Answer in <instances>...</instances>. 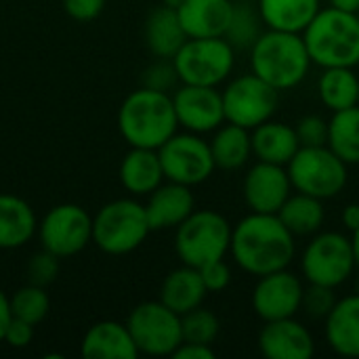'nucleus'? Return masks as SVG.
Instances as JSON below:
<instances>
[{
	"instance_id": "obj_23",
	"label": "nucleus",
	"mask_w": 359,
	"mask_h": 359,
	"mask_svg": "<svg viewBox=\"0 0 359 359\" xmlns=\"http://www.w3.org/2000/svg\"><path fill=\"white\" fill-rule=\"evenodd\" d=\"M164 168L158 149L130 147L120 164V181L135 196H149L164 181Z\"/></svg>"
},
{
	"instance_id": "obj_21",
	"label": "nucleus",
	"mask_w": 359,
	"mask_h": 359,
	"mask_svg": "<svg viewBox=\"0 0 359 359\" xmlns=\"http://www.w3.org/2000/svg\"><path fill=\"white\" fill-rule=\"evenodd\" d=\"M326 341L343 358H359V294L339 299L326 316Z\"/></svg>"
},
{
	"instance_id": "obj_2",
	"label": "nucleus",
	"mask_w": 359,
	"mask_h": 359,
	"mask_svg": "<svg viewBox=\"0 0 359 359\" xmlns=\"http://www.w3.org/2000/svg\"><path fill=\"white\" fill-rule=\"evenodd\" d=\"M118 126L130 147L160 149L179 128L172 95L141 86L120 105Z\"/></svg>"
},
{
	"instance_id": "obj_25",
	"label": "nucleus",
	"mask_w": 359,
	"mask_h": 359,
	"mask_svg": "<svg viewBox=\"0 0 359 359\" xmlns=\"http://www.w3.org/2000/svg\"><path fill=\"white\" fill-rule=\"evenodd\" d=\"M145 44L158 59H172L177 50L185 44L187 34L179 21L175 8L162 4L156 6L145 21Z\"/></svg>"
},
{
	"instance_id": "obj_40",
	"label": "nucleus",
	"mask_w": 359,
	"mask_h": 359,
	"mask_svg": "<svg viewBox=\"0 0 359 359\" xmlns=\"http://www.w3.org/2000/svg\"><path fill=\"white\" fill-rule=\"evenodd\" d=\"M105 0H63L65 13L76 21H93L101 15Z\"/></svg>"
},
{
	"instance_id": "obj_34",
	"label": "nucleus",
	"mask_w": 359,
	"mask_h": 359,
	"mask_svg": "<svg viewBox=\"0 0 359 359\" xmlns=\"http://www.w3.org/2000/svg\"><path fill=\"white\" fill-rule=\"evenodd\" d=\"M181 328H183L185 343L212 345L219 337L221 324L212 311H208L200 305V307L191 309L189 313L181 316Z\"/></svg>"
},
{
	"instance_id": "obj_46",
	"label": "nucleus",
	"mask_w": 359,
	"mask_h": 359,
	"mask_svg": "<svg viewBox=\"0 0 359 359\" xmlns=\"http://www.w3.org/2000/svg\"><path fill=\"white\" fill-rule=\"evenodd\" d=\"M351 246H353V257H355V267L359 269V227L355 231H351Z\"/></svg>"
},
{
	"instance_id": "obj_5",
	"label": "nucleus",
	"mask_w": 359,
	"mask_h": 359,
	"mask_svg": "<svg viewBox=\"0 0 359 359\" xmlns=\"http://www.w3.org/2000/svg\"><path fill=\"white\" fill-rule=\"evenodd\" d=\"M231 225L217 210H194L175 233V252L183 265L204 267L225 259L231 246Z\"/></svg>"
},
{
	"instance_id": "obj_27",
	"label": "nucleus",
	"mask_w": 359,
	"mask_h": 359,
	"mask_svg": "<svg viewBox=\"0 0 359 359\" xmlns=\"http://www.w3.org/2000/svg\"><path fill=\"white\" fill-rule=\"evenodd\" d=\"M36 229L38 223L32 206L17 196L0 194V250L27 244Z\"/></svg>"
},
{
	"instance_id": "obj_42",
	"label": "nucleus",
	"mask_w": 359,
	"mask_h": 359,
	"mask_svg": "<svg viewBox=\"0 0 359 359\" xmlns=\"http://www.w3.org/2000/svg\"><path fill=\"white\" fill-rule=\"evenodd\" d=\"M212 345H200V343H181L177 351L172 353L175 359H215Z\"/></svg>"
},
{
	"instance_id": "obj_36",
	"label": "nucleus",
	"mask_w": 359,
	"mask_h": 359,
	"mask_svg": "<svg viewBox=\"0 0 359 359\" xmlns=\"http://www.w3.org/2000/svg\"><path fill=\"white\" fill-rule=\"evenodd\" d=\"M301 147H320L328 145V122L322 116L309 114L301 118L294 126Z\"/></svg>"
},
{
	"instance_id": "obj_18",
	"label": "nucleus",
	"mask_w": 359,
	"mask_h": 359,
	"mask_svg": "<svg viewBox=\"0 0 359 359\" xmlns=\"http://www.w3.org/2000/svg\"><path fill=\"white\" fill-rule=\"evenodd\" d=\"M196 210V200L191 187L168 181L149 194L145 204V215L151 231L177 229Z\"/></svg>"
},
{
	"instance_id": "obj_49",
	"label": "nucleus",
	"mask_w": 359,
	"mask_h": 359,
	"mask_svg": "<svg viewBox=\"0 0 359 359\" xmlns=\"http://www.w3.org/2000/svg\"><path fill=\"white\" fill-rule=\"evenodd\" d=\"M355 15H358V21H359V11H358V13H355Z\"/></svg>"
},
{
	"instance_id": "obj_14",
	"label": "nucleus",
	"mask_w": 359,
	"mask_h": 359,
	"mask_svg": "<svg viewBox=\"0 0 359 359\" xmlns=\"http://www.w3.org/2000/svg\"><path fill=\"white\" fill-rule=\"evenodd\" d=\"M303 282L288 269L261 276L252 290V309L263 322L294 318L303 305Z\"/></svg>"
},
{
	"instance_id": "obj_16",
	"label": "nucleus",
	"mask_w": 359,
	"mask_h": 359,
	"mask_svg": "<svg viewBox=\"0 0 359 359\" xmlns=\"http://www.w3.org/2000/svg\"><path fill=\"white\" fill-rule=\"evenodd\" d=\"M242 194L250 212L278 215L292 194V183L286 166L259 160L246 172Z\"/></svg>"
},
{
	"instance_id": "obj_17",
	"label": "nucleus",
	"mask_w": 359,
	"mask_h": 359,
	"mask_svg": "<svg viewBox=\"0 0 359 359\" xmlns=\"http://www.w3.org/2000/svg\"><path fill=\"white\" fill-rule=\"evenodd\" d=\"M259 349L267 359H309L316 353V341L307 326L284 318L265 322L259 332Z\"/></svg>"
},
{
	"instance_id": "obj_45",
	"label": "nucleus",
	"mask_w": 359,
	"mask_h": 359,
	"mask_svg": "<svg viewBox=\"0 0 359 359\" xmlns=\"http://www.w3.org/2000/svg\"><path fill=\"white\" fill-rule=\"evenodd\" d=\"M330 6L339 8V11H345V13H358L359 11V0H328Z\"/></svg>"
},
{
	"instance_id": "obj_24",
	"label": "nucleus",
	"mask_w": 359,
	"mask_h": 359,
	"mask_svg": "<svg viewBox=\"0 0 359 359\" xmlns=\"http://www.w3.org/2000/svg\"><path fill=\"white\" fill-rule=\"evenodd\" d=\"M208 290L200 276L198 267L183 265L170 271L160 288V301L179 316L189 313L191 309L200 307L206 299Z\"/></svg>"
},
{
	"instance_id": "obj_47",
	"label": "nucleus",
	"mask_w": 359,
	"mask_h": 359,
	"mask_svg": "<svg viewBox=\"0 0 359 359\" xmlns=\"http://www.w3.org/2000/svg\"><path fill=\"white\" fill-rule=\"evenodd\" d=\"M164 4H166V6H170V8H175V11H177V8H179V6H181V4H183V0H164Z\"/></svg>"
},
{
	"instance_id": "obj_30",
	"label": "nucleus",
	"mask_w": 359,
	"mask_h": 359,
	"mask_svg": "<svg viewBox=\"0 0 359 359\" xmlns=\"http://www.w3.org/2000/svg\"><path fill=\"white\" fill-rule=\"evenodd\" d=\"M358 90L359 76L353 67H326L318 80V95L332 114L358 105Z\"/></svg>"
},
{
	"instance_id": "obj_28",
	"label": "nucleus",
	"mask_w": 359,
	"mask_h": 359,
	"mask_svg": "<svg viewBox=\"0 0 359 359\" xmlns=\"http://www.w3.org/2000/svg\"><path fill=\"white\" fill-rule=\"evenodd\" d=\"M208 143H210V151H212L217 168H223V170H238L252 156L250 130L231 122L221 124Z\"/></svg>"
},
{
	"instance_id": "obj_26",
	"label": "nucleus",
	"mask_w": 359,
	"mask_h": 359,
	"mask_svg": "<svg viewBox=\"0 0 359 359\" xmlns=\"http://www.w3.org/2000/svg\"><path fill=\"white\" fill-rule=\"evenodd\" d=\"M320 0H259V15L267 29L303 34L320 13Z\"/></svg>"
},
{
	"instance_id": "obj_20",
	"label": "nucleus",
	"mask_w": 359,
	"mask_h": 359,
	"mask_svg": "<svg viewBox=\"0 0 359 359\" xmlns=\"http://www.w3.org/2000/svg\"><path fill=\"white\" fill-rule=\"evenodd\" d=\"M82 355L86 359H135L139 349L126 324L103 320L84 334Z\"/></svg>"
},
{
	"instance_id": "obj_3",
	"label": "nucleus",
	"mask_w": 359,
	"mask_h": 359,
	"mask_svg": "<svg viewBox=\"0 0 359 359\" xmlns=\"http://www.w3.org/2000/svg\"><path fill=\"white\" fill-rule=\"evenodd\" d=\"M311 63L303 34L267 29L250 46L252 74L280 93L299 86L307 78Z\"/></svg>"
},
{
	"instance_id": "obj_29",
	"label": "nucleus",
	"mask_w": 359,
	"mask_h": 359,
	"mask_svg": "<svg viewBox=\"0 0 359 359\" xmlns=\"http://www.w3.org/2000/svg\"><path fill=\"white\" fill-rule=\"evenodd\" d=\"M324 200H318L307 194H290V198L284 202L280 208L278 217L282 223L297 236H316L324 221H326V210H324Z\"/></svg>"
},
{
	"instance_id": "obj_19",
	"label": "nucleus",
	"mask_w": 359,
	"mask_h": 359,
	"mask_svg": "<svg viewBox=\"0 0 359 359\" xmlns=\"http://www.w3.org/2000/svg\"><path fill=\"white\" fill-rule=\"evenodd\" d=\"M233 4L231 0H183L177 15L187 38H217L227 34Z\"/></svg>"
},
{
	"instance_id": "obj_37",
	"label": "nucleus",
	"mask_w": 359,
	"mask_h": 359,
	"mask_svg": "<svg viewBox=\"0 0 359 359\" xmlns=\"http://www.w3.org/2000/svg\"><path fill=\"white\" fill-rule=\"evenodd\" d=\"M59 273V257H55L53 252L44 250L38 252L29 265H27V278H29V284H36V286H48L55 282Z\"/></svg>"
},
{
	"instance_id": "obj_32",
	"label": "nucleus",
	"mask_w": 359,
	"mask_h": 359,
	"mask_svg": "<svg viewBox=\"0 0 359 359\" xmlns=\"http://www.w3.org/2000/svg\"><path fill=\"white\" fill-rule=\"evenodd\" d=\"M48 309H50V301H48V294L44 292L42 286L27 284L11 297L13 318H19V320L29 322L34 326L46 318Z\"/></svg>"
},
{
	"instance_id": "obj_35",
	"label": "nucleus",
	"mask_w": 359,
	"mask_h": 359,
	"mask_svg": "<svg viewBox=\"0 0 359 359\" xmlns=\"http://www.w3.org/2000/svg\"><path fill=\"white\" fill-rule=\"evenodd\" d=\"M337 301L339 299L334 297V288L309 284V288H305V292H303V305H301V309H305L307 316H311L316 320H326V316L332 311V307L337 305Z\"/></svg>"
},
{
	"instance_id": "obj_9",
	"label": "nucleus",
	"mask_w": 359,
	"mask_h": 359,
	"mask_svg": "<svg viewBox=\"0 0 359 359\" xmlns=\"http://www.w3.org/2000/svg\"><path fill=\"white\" fill-rule=\"evenodd\" d=\"M355 269L351 238L339 231L316 233L301 259L305 280L326 288H339L353 276Z\"/></svg>"
},
{
	"instance_id": "obj_7",
	"label": "nucleus",
	"mask_w": 359,
	"mask_h": 359,
	"mask_svg": "<svg viewBox=\"0 0 359 359\" xmlns=\"http://www.w3.org/2000/svg\"><path fill=\"white\" fill-rule=\"evenodd\" d=\"M151 227L145 206L135 200H114L93 219V242L107 255H128L137 250Z\"/></svg>"
},
{
	"instance_id": "obj_38",
	"label": "nucleus",
	"mask_w": 359,
	"mask_h": 359,
	"mask_svg": "<svg viewBox=\"0 0 359 359\" xmlns=\"http://www.w3.org/2000/svg\"><path fill=\"white\" fill-rule=\"evenodd\" d=\"M177 82H179V76H177L172 59H160L154 65H149L143 74V86L147 88L168 93Z\"/></svg>"
},
{
	"instance_id": "obj_6",
	"label": "nucleus",
	"mask_w": 359,
	"mask_h": 359,
	"mask_svg": "<svg viewBox=\"0 0 359 359\" xmlns=\"http://www.w3.org/2000/svg\"><path fill=\"white\" fill-rule=\"evenodd\" d=\"M179 82L198 86L223 84L236 65V48L225 36L187 38L172 57Z\"/></svg>"
},
{
	"instance_id": "obj_39",
	"label": "nucleus",
	"mask_w": 359,
	"mask_h": 359,
	"mask_svg": "<svg viewBox=\"0 0 359 359\" xmlns=\"http://www.w3.org/2000/svg\"><path fill=\"white\" fill-rule=\"evenodd\" d=\"M200 276H202L208 292H221L231 284V269L225 263V259H219V261H212V263L200 267Z\"/></svg>"
},
{
	"instance_id": "obj_41",
	"label": "nucleus",
	"mask_w": 359,
	"mask_h": 359,
	"mask_svg": "<svg viewBox=\"0 0 359 359\" xmlns=\"http://www.w3.org/2000/svg\"><path fill=\"white\" fill-rule=\"evenodd\" d=\"M34 339V324L29 322H23L19 318H13L6 326V332H4V343L15 347V349H23L32 343Z\"/></svg>"
},
{
	"instance_id": "obj_48",
	"label": "nucleus",
	"mask_w": 359,
	"mask_h": 359,
	"mask_svg": "<svg viewBox=\"0 0 359 359\" xmlns=\"http://www.w3.org/2000/svg\"><path fill=\"white\" fill-rule=\"evenodd\" d=\"M358 105H359V90H358Z\"/></svg>"
},
{
	"instance_id": "obj_50",
	"label": "nucleus",
	"mask_w": 359,
	"mask_h": 359,
	"mask_svg": "<svg viewBox=\"0 0 359 359\" xmlns=\"http://www.w3.org/2000/svg\"><path fill=\"white\" fill-rule=\"evenodd\" d=\"M358 294H359V282H358Z\"/></svg>"
},
{
	"instance_id": "obj_4",
	"label": "nucleus",
	"mask_w": 359,
	"mask_h": 359,
	"mask_svg": "<svg viewBox=\"0 0 359 359\" xmlns=\"http://www.w3.org/2000/svg\"><path fill=\"white\" fill-rule=\"evenodd\" d=\"M303 40L311 61L322 69L359 65V21L353 13L320 8L303 32Z\"/></svg>"
},
{
	"instance_id": "obj_33",
	"label": "nucleus",
	"mask_w": 359,
	"mask_h": 359,
	"mask_svg": "<svg viewBox=\"0 0 359 359\" xmlns=\"http://www.w3.org/2000/svg\"><path fill=\"white\" fill-rule=\"evenodd\" d=\"M261 15L250 4H233V17L225 38L233 44V48H250L255 40L263 34L261 32Z\"/></svg>"
},
{
	"instance_id": "obj_44",
	"label": "nucleus",
	"mask_w": 359,
	"mask_h": 359,
	"mask_svg": "<svg viewBox=\"0 0 359 359\" xmlns=\"http://www.w3.org/2000/svg\"><path fill=\"white\" fill-rule=\"evenodd\" d=\"M341 221H343V225H345L349 231H355L359 227V204H347V206L343 208Z\"/></svg>"
},
{
	"instance_id": "obj_1",
	"label": "nucleus",
	"mask_w": 359,
	"mask_h": 359,
	"mask_svg": "<svg viewBox=\"0 0 359 359\" xmlns=\"http://www.w3.org/2000/svg\"><path fill=\"white\" fill-rule=\"evenodd\" d=\"M294 233L278 215L250 212L231 229L229 252L236 265L250 276L288 269L294 259Z\"/></svg>"
},
{
	"instance_id": "obj_31",
	"label": "nucleus",
	"mask_w": 359,
	"mask_h": 359,
	"mask_svg": "<svg viewBox=\"0 0 359 359\" xmlns=\"http://www.w3.org/2000/svg\"><path fill=\"white\" fill-rule=\"evenodd\" d=\"M328 147L347 166L359 164V105L332 114L328 120Z\"/></svg>"
},
{
	"instance_id": "obj_12",
	"label": "nucleus",
	"mask_w": 359,
	"mask_h": 359,
	"mask_svg": "<svg viewBox=\"0 0 359 359\" xmlns=\"http://www.w3.org/2000/svg\"><path fill=\"white\" fill-rule=\"evenodd\" d=\"M166 181H175L187 187L200 185L212 177L217 164L210 151V143L196 133H175L158 149Z\"/></svg>"
},
{
	"instance_id": "obj_15",
	"label": "nucleus",
	"mask_w": 359,
	"mask_h": 359,
	"mask_svg": "<svg viewBox=\"0 0 359 359\" xmlns=\"http://www.w3.org/2000/svg\"><path fill=\"white\" fill-rule=\"evenodd\" d=\"M172 103L179 126L189 133H215L221 124H225L223 93L217 86L183 84L175 90Z\"/></svg>"
},
{
	"instance_id": "obj_22",
	"label": "nucleus",
	"mask_w": 359,
	"mask_h": 359,
	"mask_svg": "<svg viewBox=\"0 0 359 359\" xmlns=\"http://www.w3.org/2000/svg\"><path fill=\"white\" fill-rule=\"evenodd\" d=\"M250 137H252V154L261 162L286 166L301 149V141L297 137L294 126L276 122L273 118L252 128Z\"/></svg>"
},
{
	"instance_id": "obj_43",
	"label": "nucleus",
	"mask_w": 359,
	"mask_h": 359,
	"mask_svg": "<svg viewBox=\"0 0 359 359\" xmlns=\"http://www.w3.org/2000/svg\"><path fill=\"white\" fill-rule=\"evenodd\" d=\"M11 320H13V313H11V299L0 290V341L4 339V332H6V326H8Z\"/></svg>"
},
{
	"instance_id": "obj_10",
	"label": "nucleus",
	"mask_w": 359,
	"mask_h": 359,
	"mask_svg": "<svg viewBox=\"0 0 359 359\" xmlns=\"http://www.w3.org/2000/svg\"><path fill=\"white\" fill-rule=\"evenodd\" d=\"M221 93L225 122L238 124L248 130L271 120L280 105V90L252 72L233 78Z\"/></svg>"
},
{
	"instance_id": "obj_13",
	"label": "nucleus",
	"mask_w": 359,
	"mask_h": 359,
	"mask_svg": "<svg viewBox=\"0 0 359 359\" xmlns=\"http://www.w3.org/2000/svg\"><path fill=\"white\" fill-rule=\"evenodd\" d=\"M38 236L44 250L67 259L82 252L93 240V219L78 204H59L44 215Z\"/></svg>"
},
{
	"instance_id": "obj_8",
	"label": "nucleus",
	"mask_w": 359,
	"mask_h": 359,
	"mask_svg": "<svg viewBox=\"0 0 359 359\" xmlns=\"http://www.w3.org/2000/svg\"><path fill=\"white\" fill-rule=\"evenodd\" d=\"M294 191L313 196L318 200L337 198L349 179L347 164L328 147H301L286 164Z\"/></svg>"
},
{
	"instance_id": "obj_11",
	"label": "nucleus",
	"mask_w": 359,
	"mask_h": 359,
	"mask_svg": "<svg viewBox=\"0 0 359 359\" xmlns=\"http://www.w3.org/2000/svg\"><path fill=\"white\" fill-rule=\"evenodd\" d=\"M126 326L139 353L145 355H172L183 343L181 316L168 309L162 301H147L137 305Z\"/></svg>"
}]
</instances>
